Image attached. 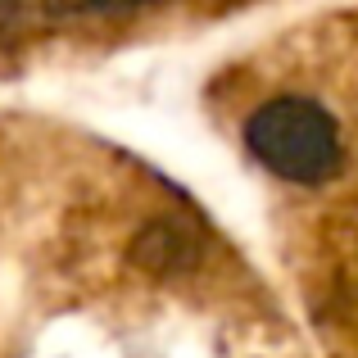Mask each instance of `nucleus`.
Masks as SVG:
<instances>
[{"mask_svg":"<svg viewBox=\"0 0 358 358\" xmlns=\"http://www.w3.org/2000/svg\"><path fill=\"white\" fill-rule=\"evenodd\" d=\"M131 263H141L145 272H182L195 263V245L182 236V227L159 218L150 227H141V236L131 241Z\"/></svg>","mask_w":358,"mask_h":358,"instance_id":"obj_2","label":"nucleus"},{"mask_svg":"<svg viewBox=\"0 0 358 358\" xmlns=\"http://www.w3.org/2000/svg\"><path fill=\"white\" fill-rule=\"evenodd\" d=\"M245 145L263 168L299 186H317L341 168V131L317 100L277 96L259 105L245 122Z\"/></svg>","mask_w":358,"mask_h":358,"instance_id":"obj_1","label":"nucleus"}]
</instances>
